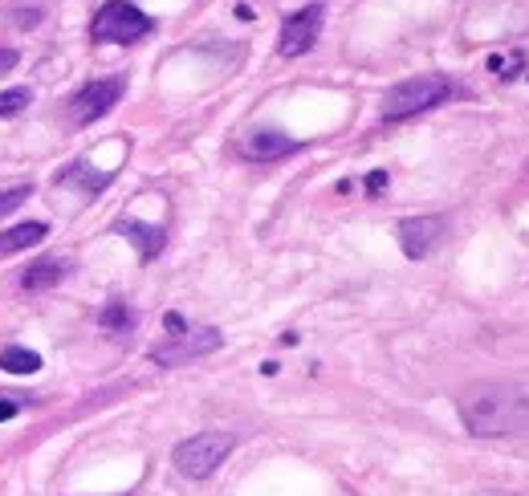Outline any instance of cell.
<instances>
[{"label":"cell","instance_id":"cell-1","mask_svg":"<svg viewBox=\"0 0 529 496\" xmlns=\"http://www.w3.org/2000/svg\"><path fill=\"white\" fill-rule=\"evenodd\" d=\"M460 419L477 440H505L529 431V395L513 383H477L460 395Z\"/></svg>","mask_w":529,"mask_h":496},{"label":"cell","instance_id":"cell-2","mask_svg":"<svg viewBox=\"0 0 529 496\" xmlns=\"http://www.w3.org/2000/svg\"><path fill=\"white\" fill-rule=\"evenodd\" d=\"M452 94H460V90H456L444 74L407 78V82H399V86L387 90V98H383V118H387V122H403V118H411V114H424V110L448 102Z\"/></svg>","mask_w":529,"mask_h":496},{"label":"cell","instance_id":"cell-3","mask_svg":"<svg viewBox=\"0 0 529 496\" xmlns=\"http://www.w3.org/2000/svg\"><path fill=\"white\" fill-rule=\"evenodd\" d=\"M232 444H237V440L224 436V431H200V436H192V440H184V444H175L171 460H175V468H180V476H188V480H208V476L228 460Z\"/></svg>","mask_w":529,"mask_h":496},{"label":"cell","instance_id":"cell-4","mask_svg":"<svg viewBox=\"0 0 529 496\" xmlns=\"http://www.w3.org/2000/svg\"><path fill=\"white\" fill-rule=\"evenodd\" d=\"M147 33H151V17L139 5H131V0H110V5L98 9L94 25H90V37L106 41V45H131Z\"/></svg>","mask_w":529,"mask_h":496},{"label":"cell","instance_id":"cell-5","mask_svg":"<svg viewBox=\"0 0 529 496\" xmlns=\"http://www.w3.org/2000/svg\"><path fill=\"white\" fill-rule=\"evenodd\" d=\"M318 33H322V5H306L298 13H289L281 21V37H277L281 57H302V53H310L314 41H318Z\"/></svg>","mask_w":529,"mask_h":496},{"label":"cell","instance_id":"cell-6","mask_svg":"<svg viewBox=\"0 0 529 496\" xmlns=\"http://www.w3.org/2000/svg\"><path fill=\"white\" fill-rule=\"evenodd\" d=\"M123 98V78H98V82H86L74 98V122H98L102 114H110V106Z\"/></svg>","mask_w":529,"mask_h":496},{"label":"cell","instance_id":"cell-7","mask_svg":"<svg viewBox=\"0 0 529 496\" xmlns=\"http://www.w3.org/2000/svg\"><path fill=\"white\" fill-rule=\"evenodd\" d=\"M440 236H444V220L440 216H407V220H399V248L411 261H424L440 244Z\"/></svg>","mask_w":529,"mask_h":496},{"label":"cell","instance_id":"cell-8","mask_svg":"<svg viewBox=\"0 0 529 496\" xmlns=\"http://www.w3.org/2000/svg\"><path fill=\"white\" fill-rule=\"evenodd\" d=\"M220 334L216 330H184L180 338H171V346H159V350H151V358L159 362V366H180V362H188V358H200V354H212V350H220Z\"/></svg>","mask_w":529,"mask_h":496},{"label":"cell","instance_id":"cell-9","mask_svg":"<svg viewBox=\"0 0 529 496\" xmlns=\"http://www.w3.org/2000/svg\"><path fill=\"white\" fill-rule=\"evenodd\" d=\"M293 151H298V143H293L289 135H281V131H253L241 143V155L253 159V163H273V159H285Z\"/></svg>","mask_w":529,"mask_h":496},{"label":"cell","instance_id":"cell-10","mask_svg":"<svg viewBox=\"0 0 529 496\" xmlns=\"http://www.w3.org/2000/svg\"><path fill=\"white\" fill-rule=\"evenodd\" d=\"M114 232L127 236V240L139 248V257H143V261L159 257V253H163V244H167V236H163L159 224H143V220H131V216H123L119 224H114Z\"/></svg>","mask_w":529,"mask_h":496},{"label":"cell","instance_id":"cell-11","mask_svg":"<svg viewBox=\"0 0 529 496\" xmlns=\"http://www.w3.org/2000/svg\"><path fill=\"white\" fill-rule=\"evenodd\" d=\"M45 236H49V228H45V224H37V220H25V224H17V228H9V232H0V257L25 253V248L41 244Z\"/></svg>","mask_w":529,"mask_h":496},{"label":"cell","instance_id":"cell-12","mask_svg":"<svg viewBox=\"0 0 529 496\" xmlns=\"http://www.w3.org/2000/svg\"><path fill=\"white\" fill-rule=\"evenodd\" d=\"M66 277V261H33L25 273H21V289L25 293H45V289H53L57 281Z\"/></svg>","mask_w":529,"mask_h":496},{"label":"cell","instance_id":"cell-13","mask_svg":"<svg viewBox=\"0 0 529 496\" xmlns=\"http://www.w3.org/2000/svg\"><path fill=\"white\" fill-rule=\"evenodd\" d=\"M0 370H9V375H37L41 354L29 350V346H5L0 350Z\"/></svg>","mask_w":529,"mask_h":496},{"label":"cell","instance_id":"cell-14","mask_svg":"<svg viewBox=\"0 0 529 496\" xmlns=\"http://www.w3.org/2000/svg\"><path fill=\"white\" fill-rule=\"evenodd\" d=\"M98 326H102V330H114V334H127V330L135 326V309H131L127 301H110L102 314H98Z\"/></svg>","mask_w":529,"mask_h":496},{"label":"cell","instance_id":"cell-15","mask_svg":"<svg viewBox=\"0 0 529 496\" xmlns=\"http://www.w3.org/2000/svg\"><path fill=\"white\" fill-rule=\"evenodd\" d=\"M29 102H33V90H29V86L5 90V94H0V118H13V114H21Z\"/></svg>","mask_w":529,"mask_h":496},{"label":"cell","instance_id":"cell-16","mask_svg":"<svg viewBox=\"0 0 529 496\" xmlns=\"http://www.w3.org/2000/svg\"><path fill=\"white\" fill-rule=\"evenodd\" d=\"M29 192H33L29 183H21V188H5V192H0V216H9V212L21 204V200H29Z\"/></svg>","mask_w":529,"mask_h":496},{"label":"cell","instance_id":"cell-17","mask_svg":"<svg viewBox=\"0 0 529 496\" xmlns=\"http://www.w3.org/2000/svg\"><path fill=\"white\" fill-rule=\"evenodd\" d=\"M521 66H525L521 53H513V57H493V70H501V78H517Z\"/></svg>","mask_w":529,"mask_h":496},{"label":"cell","instance_id":"cell-18","mask_svg":"<svg viewBox=\"0 0 529 496\" xmlns=\"http://www.w3.org/2000/svg\"><path fill=\"white\" fill-rule=\"evenodd\" d=\"M163 326H167V338H180V334L188 330V322H184L180 314H167V318H163Z\"/></svg>","mask_w":529,"mask_h":496},{"label":"cell","instance_id":"cell-19","mask_svg":"<svg viewBox=\"0 0 529 496\" xmlns=\"http://www.w3.org/2000/svg\"><path fill=\"white\" fill-rule=\"evenodd\" d=\"M17 61H21V53H17V49H0V74L17 70Z\"/></svg>","mask_w":529,"mask_h":496},{"label":"cell","instance_id":"cell-20","mask_svg":"<svg viewBox=\"0 0 529 496\" xmlns=\"http://www.w3.org/2000/svg\"><path fill=\"white\" fill-rule=\"evenodd\" d=\"M383 188H387V171H371V175H367V192L379 196Z\"/></svg>","mask_w":529,"mask_h":496},{"label":"cell","instance_id":"cell-21","mask_svg":"<svg viewBox=\"0 0 529 496\" xmlns=\"http://www.w3.org/2000/svg\"><path fill=\"white\" fill-rule=\"evenodd\" d=\"M17 407H21L17 399H0V423H5V419H13V415H17Z\"/></svg>","mask_w":529,"mask_h":496},{"label":"cell","instance_id":"cell-22","mask_svg":"<svg viewBox=\"0 0 529 496\" xmlns=\"http://www.w3.org/2000/svg\"><path fill=\"white\" fill-rule=\"evenodd\" d=\"M525 167H529V163H525Z\"/></svg>","mask_w":529,"mask_h":496}]
</instances>
